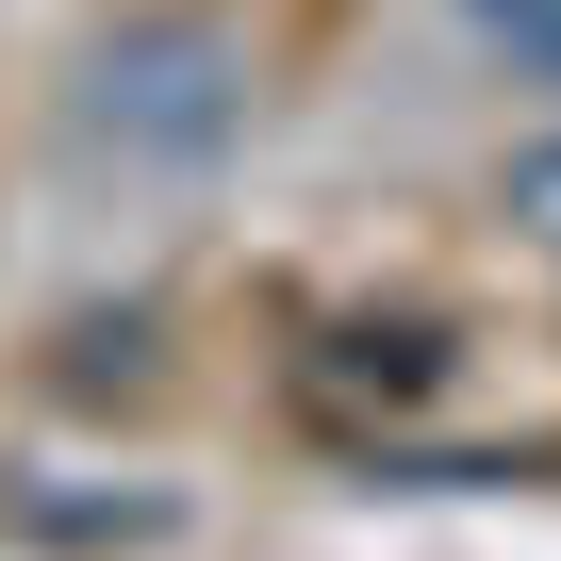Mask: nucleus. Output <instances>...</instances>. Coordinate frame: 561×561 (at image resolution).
Returning a JSON list of instances; mask_svg holds the SVG:
<instances>
[{
    "mask_svg": "<svg viewBox=\"0 0 561 561\" xmlns=\"http://www.w3.org/2000/svg\"><path fill=\"white\" fill-rule=\"evenodd\" d=\"M462 18H479L512 67H545V83H561V0H462Z\"/></svg>",
    "mask_w": 561,
    "mask_h": 561,
    "instance_id": "f257e3e1",
    "label": "nucleus"
},
{
    "mask_svg": "<svg viewBox=\"0 0 561 561\" xmlns=\"http://www.w3.org/2000/svg\"><path fill=\"white\" fill-rule=\"evenodd\" d=\"M512 231H528V248H561V133H545V149H512Z\"/></svg>",
    "mask_w": 561,
    "mask_h": 561,
    "instance_id": "f03ea898",
    "label": "nucleus"
}]
</instances>
